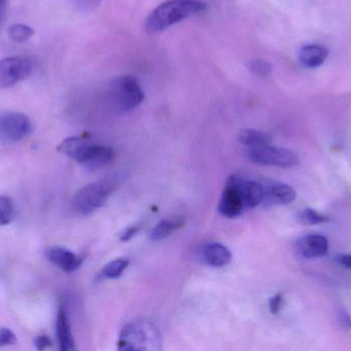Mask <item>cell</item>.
Listing matches in <instances>:
<instances>
[{
    "label": "cell",
    "instance_id": "obj_1",
    "mask_svg": "<svg viewBox=\"0 0 351 351\" xmlns=\"http://www.w3.org/2000/svg\"><path fill=\"white\" fill-rule=\"evenodd\" d=\"M206 8V4L200 0H167L150 12L145 23L146 30L162 32Z\"/></svg>",
    "mask_w": 351,
    "mask_h": 351
},
{
    "label": "cell",
    "instance_id": "obj_2",
    "mask_svg": "<svg viewBox=\"0 0 351 351\" xmlns=\"http://www.w3.org/2000/svg\"><path fill=\"white\" fill-rule=\"evenodd\" d=\"M160 344V331L146 321L125 326L119 339V348L123 350H158Z\"/></svg>",
    "mask_w": 351,
    "mask_h": 351
},
{
    "label": "cell",
    "instance_id": "obj_3",
    "mask_svg": "<svg viewBox=\"0 0 351 351\" xmlns=\"http://www.w3.org/2000/svg\"><path fill=\"white\" fill-rule=\"evenodd\" d=\"M108 92L111 102L121 113L133 111L144 100L141 86L131 76H121L113 78L109 84Z\"/></svg>",
    "mask_w": 351,
    "mask_h": 351
},
{
    "label": "cell",
    "instance_id": "obj_4",
    "mask_svg": "<svg viewBox=\"0 0 351 351\" xmlns=\"http://www.w3.org/2000/svg\"><path fill=\"white\" fill-rule=\"evenodd\" d=\"M114 185L109 181H99L88 183L74 196V210L86 216L102 207L114 191Z\"/></svg>",
    "mask_w": 351,
    "mask_h": 351
},
{
    "label": "cell",
    "instance_id": "obj_5",
    "mask_svg": "<svg viewBox=\"0 0 351 351\" xmlns=\"http://www.w3.org/2000/svg\"><path fill=\"white\" fill-rule=\"evenodd\" d=\"M250 160L262 166H276L290 168L300 163L298 155L286 148H278L271 144L250 148L247 152Z\"/></svg>",
    "mask_w": 351,
    "mask_h": 351
},
{
    "label": "cell",
    "instance_id": "obj_6",
    "mask_svg": "<svg viewBox=\"0 0 351 351\" xmlns=\"http://www.w3.org/2000/svg\"><path fill=\"white\" fill-rule=\"evenodd\" d=\"M32 123L26 115L16 111H0V139L16 144L28 137Z\"/></svg>",
    "mask_w": 351,
    "mask_h": 351
},
{
    "label": "cell",
    "instance_id": "obj_7",
    "mask_svg": "<svg viewBox=\"0 0 351 351\" xmlns=\"http://www.w3.org/2000/svg\"><path fill=\"white\" fill-rule=\"evenodd\" d=\"M243 181H245L237 174L230 175L227 179L218 206L219 212L226 218H237L245 208L241 197Z\"/></svg>",
    "mask_w": 351,
    "mask_h": 351
},
{
    "label": "cell",
    "instance_id": "obj_8",
    "mask_svg": "<svg viewBox=\"0 0 351 351\" xmlns=\"http://www.w3.org/2000/svg\"><path fill=\"white\" fill-rule=\"evenodd\" d=\"M32 71L33 64L28 58H3L0 60V88L14 86L29 78Z\"/></svg>",
    "mask_w": 351,
    "mask_h": 351
},
{
    "label": "cell",
    "instance_id": "obj_9",
    "mask_svg": "<svg viewBox=\"0 0 351 351\" xmlns=\"http://www.w3.org/2000/svg\"><path fill=\"white\" fill-rule=\"evenodd\" d=\"M296 249L306 259L325 257L329 251V241L323 235H305L297 241Z\"/></svg>",
    "mask_w": 351,
    "mask_h": 351
},
{
    "label": "cell",
    "instance_id": "obj_10",
    "mask_svg": "<svg viewBox=\"0 0 351 351\" xmlns=\"http://www.w3.org/2000/svg\"><path fill=\"white\" fill-rule=\"evenodd\" d=\"M94 144L92 136L88 133H82L78 136L66 138L58 146L61 154L73 159L76 162H82L88 148Z\"/></svg>",
    "mask_w": 351,
    "mask_h": 351
},
{
    "label": "cell",
    "instance_id": "obj_11",
    "mask_svg": "<svg viewBox=\"0 0 351 351\" xmlns=\"http://www.w3.org/2000/svg\"><path fill=\"white\" fill-rule=\"evenodd\" d=\"M199 257L200 261L210 267H224L230 263L231 251L221 243L208 242L200 247Z\"/></svg>",
    "mask_w": 351,
    "mask_h": 351
},
{
    "label": "cell",
    "instance_id": "obj_12",
    "mask_svg": "<svg viewBox=\"0 0 351 351\" xmlns=\"http://www.w3.org/2000/svg\"><path fill=\"white\" fill-rule=\"evenodd\" d=\"M47 259L66 273H72L82 264V258L63 247H53L47 251Z\"/></svg>",
    "mask_w": 351,
    "mask_h": 351
},
{
    "label": "cell",
    "instance_id": "obj_13",
    "mask_svg": "<svg viewBox=\"0 0 351 351\" xmlns=\"http://www.w3.org/2000/svg\"><path fill=\"white\" fill-rule=\"evenodd\" d=\"M56 331H57L60 350L63 351L75 350L73 335H72L71 326H70L69 317H68L67 309H66L64 305H61V306L59 307V311H58Z\"/></svg>",
    "mask_w": 351,
    "mask_h": 351
},
{
    "label": "cell",
    "instance_id": "obj_14",
    "mask_svg": "<svg viewBox=\"0 0 351 351\" xmlns=\"http://www.w3.org/2000/svg\"><path fill=\"white\" fill-rule=\"evenodd\" d=\"M114 157L112 148L101 144H93L84 155L80 164L88 168H99L110 162Z\"/></svg>",
    "mask_w": 351,
    "mask_h": 351
},
{
    "label": "cell",
    "instance_id": "obj_15",
    "mask_svg": "<svg viewBox=\"0 0 351 351\" xmlns=\"http://www.w3.org/2000/svg\"><path fill=\"white\" fill-rule=\"evenodd\" d=\"M329 55V52L323 45H307L301 47L298 60L301 65L306 68H317L323 65Z\"/></svg>",
    "mask_w": 351,
    "mask_h": 351
},
{
    "label": "cell",
    "instance_id": "obj_16",
    "mask_svg": "<svg viewBox=\"0 0 351 351\" xmlns=\"http://www.w3.org/2000/svg\"><path fill=\"white\" fill-rule=\"evenodd\" d=\"M241 197L245 208H254L265 199V190L256 181H243Z\"/></svg>",
    "mask_w": 351,
    "mask_h": 351
},
{
    "label": "cell",
    "instance_id": "obj_17",
    "mask_svg": "<svg viewBox=\"0 0 351 351\" xmlns=\"http://www.w3.org/2000/svg\"><path fill=\"white\" fill-rule=\"evenodd\" d=\"M268 196L276 203L291 204L297 197L296 191L291 185L282 183H274L269 185L265 192V197Z\"/></svg>",
    "mask_w": 351,
    "mask_h": 351
},
{
    "label": "cell",
    "instance_id": "obj_18",
    "mask_svg": "<svg viewBox=\"0 0 351 351\" xmlns=\"http://www.w3.org/2000/svg\"><path fill=\"white\" fill-rule=\"evenodd\" d=\"M239 142L250 148H259L271 144V137L265 132L255 129H247L241 132Z\"/></svg>",
    "mask_w": 351,
    "mask_h": 351
},
{
    "label": "cell",
    "instance_id": "obj_19",
    "mask_svg": "<svg viewBox=\"0 0 351 351\" xmlns=\"http://www.w3.org/2000/svg\"><path fill=\"white\" fill-rule=\"evenodd\" d=\"M183 226V220L175 218V220H162L152 229L150 236L154 240H162L172 235L178 229Z\"/></svg>",
    "mask_w": 351,
    "mask_h": 351
},
{
    "label": "cell",
    "instance_id": "obj_20",
    "mask_svg": "<svg viewBox=\"0 0 351 351\" xmlns=\"http://www.w3.org/2000/svg\"><path fill=\"white\" fill-rule=\"evenodd\" d=\"M129 264V260L125 258H119V259L110 262L101 270L98 280H117V278H121Z\"/></svg>",
    "mask_w": 351,
    "mask_h": 351
},
{
    "label": "cell",
    "instance_id": "obj_21",
    "mask_svg": "<svg viewBox=\"0 0 351 351\" xmlns=\"http://www.w3.org/2000/svg\"><path fill=\"white\" fill-rule=\"evenodd\" d=\"M8 34L14 43H22L33 36L34 30L26 24H14L8 28Z\"/></svg>",
    "mask_w": 351,
    "mask_h": 351
},
{
    "label": "cell",
    "instance_id": "obj_22",
    "mask_svg": "<svg viewBox=\"0 0 351 351\" xmlns=\"http://www.w3.org/2000/svg\"><path fill=\"white\" fill-rule=\"evenodd\" d=\"M298 220L301 224L315 226V225L329 222V218L322 212L313 210V208H305V210L299 212Z\"/></svg>",
    "mask_w": 351,
    "mask_h": 351
},
{
    "label": "cell",
    "instance_id": "obj_23",
    "mask_svg": "<svg viewBox=\"0 0 351 351\" xmlns=\"http://www.w3.org/2000/svg\"><path fill=\"white\" fill-rule=\"evenodd\" d=\"M14 218V206L12 199L0 196V227L6 226Z\"/></svg>",
    "mask_w": 351,
    "mask_h": 351
},
{
    "label": "cell",
    "instance_id": "obj_24",
    "mask_svg": "<svg viewBox=\"0 0 351 351\" xmlns=\"http://www.w3.org/2000/svg\"><path fill=\"white\" fill-rule=\"evenodd\" d=\"M249 67L252 73L260 76V78H267L272 72L271 64H270L269 62L265 61V60H253V61H251V63H250Z\"/></svg>",
    "mask_w": 351,
    "mask_h": 351
},
{
    "label": "cell",
    "instance_id": "obj_25",
    "mask_svg": "<svg viewBox=\"0 0 351 351\" xmlns=\"http://www.w3.org/2000/svg\"><path fill=\"white\" fill-rule=\"evenodd\" d=\"M16 342V336L10 330H0V348L1 346H12Z\"/></svg>",
    "mask_w": 351,
    "mask_h": 351
},
{
    "label": "cell",
    "instance_id": "obj_26",
    "mask_svg": "<svg viewBox=\"0 0 351 351\" xmlns=\"http://www.w3.org/2000/svg\"><path fill=\"white\" fill-rule=\"evenodd\" d=\"M282 296L280 294L274 295L269 300V310L272 315H278L282 306Z\"/></svg>",
    "mask_w": 351,
    "mask_h": 351
},
{
    "label": "cell",
    "instance_id": "obj_27",
    "mask_svg": "<svg viewBox=\"0 0 351 351\" xmlns=\"http://www.w3.org/2000/svg\"><path fill=\"white\" fill-rule=\"evenodd\" d=\"M141 227L138 226V225H135V226L129 227V228L125 229L121 235V240L125 242V241L131 240L134 236L138 234Z\"/></svg>",
    "mask_w": 351,
    "mask_h": 351
},
{
    "label": "cell",
    "instance_id": "obj_28",
    "mask_svg": "<svg viewBox=\"0 0 351 351\" xmlns=\"http://www.w3.org/2000/svg\"><path fill=\"white\" fill-rule=\"evenodd\" d=\"M340 325L346 330H351V317L346 309H340L338 313Z\"/></svg>",
    "mask_w": 351,
    "mask_h": 351
},
{
    "label": "cell",
    "instance_id": "obj_29",
    "mask_svg": "<svg viewBox=\"0 0 351 351\" xmlns=\"http://www.w3.org/2000/svg\"><path fill=\"white\" fill-rule=\"evenodd\" d=\"M34 344L38 350H45L51 346V340L47 336H38V337L35 338Z\"/></svg>",
    "mask_w": 351,
    "mask_h": 351
},
{
    "label": "cell",
    "instance_id": "obj_30",
    "mask_svg": "<svg viewBox=\"0 0 351 351\" xmlns=\"http://www.w3.org/2000/svg\"><path fill=\"white\" fill-rule=\"evenodd\" d=\"M77 2L80 8H84V10H92V8L100 5L102 0H77Z\"/></svg>",
    "mask_w": 351,
    "mask_h": 351
},
{
    "label": "cell",
    "instance_id": "obj_31",
    "mask_svg": "<svg viewBox=\"0 0 351 351\" xmlns=\"http://www.w3.org/2000/svg\"><path fill=\"white\" fill-rule=\"evenodd\" d=\"M335 260L342 267L351 269V255H339L335 258Z\"/></svg>",
    "mask_w": 351,
    "mask_h": 351
},
{
    "label": "cell",
    "instance_id": "obj_32",
    "mask_svg": "<svg viewBox=\"0 0 351 351\" xmlns=\"http://www.w3.org/2000/svg\"><path fill=\"white\" fill-rule=\"evenodd\" d=\"M6 0H0V16H1L2 12H3L4 8H5Z\"/></svg>",
    "mask_w": 351,
    "mask_h": 351
}]
</instances>
